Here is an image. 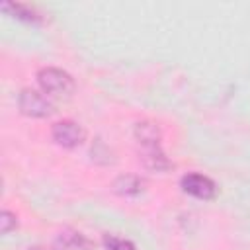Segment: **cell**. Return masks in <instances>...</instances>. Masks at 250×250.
Segmentation results:
<instances>
[{
  "label": "cell",
  "instance_id": "6da1fadb",
  "mask_svg": "<svg viewBox=\"0 0 250 250\" xmlns=\"http://www.w3.org/2000/svg\"><path fill=\"white\" fill-rule=\"evenodd\" d=\"M135 141L139 145V158L145 168L152 172H166L172 168V162L160 145V131L152 121L145 119L135 125Z\"/></svg>",
  "mask_w": 250,
  "mask_h": 250
},
{
  "label": "cell",
  "instance_id": "7a4b0ae2",
  "mask_svg": "<svg viewBox=\"0 0 250 250\" xmlns=\"http://www.w3.org/2000/svg\"><path fill=\"white\" fill-rule=\"evenodd\" d=\"M37 82L41 92L49 96H68L74 90V80L72 76L57 66H45L37 72Z\"/></svg>",
  "mask_w": 250,
  "mask_h": 250
},
{
  "label": "cell",
  "instance_id": "3957f363",
  "mask_svg": "<svg viewBox=\"0 0 250 250\" xmlns=\"http://www.w3.org/2000/svg\"><path fill=\"white\" fill-rule=\"evenodd\" d=\"M18 105H20V111L27 117H49L55 111V105L45 96V92L33 90V88H23L20 92Z\"/></svg>",
  "mask_w": 250,
  "mask_h": 250
},
{
  "label": "cell",
  "instance_id": "277c9868",
  "mask_svg": "<svg viewBox=\"0 0 250 250\" xmlns=\"http://www.w3.org/2000/svg\"><path fill=\"white\" fill-rule=\"evenodd\" d=\"M51 137H53V141L57 145H61L64 148H74V146L82 145L86 133H84L80 123H76L72 119H61V121L53 123Z\"/></svg>",
  "mask_w": 250,
  "mask_h": 250
},
{
  "label": "cell",
  "instance_id": "5b68a950",
  "mask_svg": "<svg viewBox=\"0 0 250 250\" xmlns=\"http://www.w3.org/2000/svg\"><path fill=\"white\" fill-rule=\"evenodd\" d=\"M180 186L182 189L191 195V197H197V199H213L217 195V186L215 182L209 178V176H203V174H197V172H191V174H186L182 180H180Z\"/></svg>",
  "mask_w": 250,
  "mask_h": 250
},
{
  "label": "cell",
  "instance_id": "8992f818",
  "mask_svg": "<svg viewBox=\"0 0 250 250\" xmlns=\"http://www.w3.org/2000/svg\"><path fill=\"white\" fill-rule=\"evenodd\" d=\"M92 242L78 230L64 229L55 238V250H90Z\"/></svg>",
  "mask_w": 250,
  "mask_h": 250
},
{
  "label": "cell",
  "instance_id": "52a82bcc",
  "mask_svg": "<svg viewBox=\"0 0 250 250\" xmlns=\"http://www.w3.org/2000/svg\"><path fill=\"white\" fill-rule=\"evenodd\" d=\"M145 186H146L145 178L137 174H123L113 182V191L125 197H135L145 191Z\"/></svg>",
  "mask_w": 250,
  "mask_h": 250
},
{
  "label": "cell",
  "instance_id": "ba28073f",
  "mask_svg": "<svg viewBox=\"0 0 250 250\" xmlns=\"http://www.w3.org/2000/svg\"><path fill=\"white\" fill-rule=\"evenodd\" d=\"M2 12L18 18V20H23V21H29V23H39L41 21V16L27 4H20V2H2L0 6Z\"/></svg>",
  "mask_w": 250,
  "mask_h": 250
},
{
  "label": "cell",
  "instance_id": "9c48e42d",
  "mask_svg": "<svg viewBox=\"0 0 250 250\" xmlns=\"http://www.w3.org/2000/svg\"><path fill=\"white\" fill-rule=\"evenodd\" d=\"M104 246L107 250H137L131 240L117 234H104Z\"/></svg>",
  "mask_w": 250,
  "mask_h": 250
},
{
  "label": "cell",
  "instance_id": "30bf717a",
  "mask_svg": "<svg viewBox=\"0 0 250 250\" xmlns=\"http://www.w3.org/2000/svg\"><path fill=\"white\" fill-rule=\"evenodd\" d=\"M0 229H2L4 234H8L12 229H16V215H14L12 211L4 209V211L0 213Z\"/></svg>",
  "mask_w": 250,
  "mask_h": 250
},
{
  "label": "cell",
  "instance_id": "8fae6325",
  "mask_svg": "<svg viewBox=\"0 0 250 250\" xmlns=\"http://www.w3.org/2000/svg\"><path fill=\"white\" fill-rule=\"evenodd\" d=\"M29 250H45V248H39V246H33V248H29Z\"/></svg>",
  "mask_w": 250,
  "mask_h": 250
}]
</instances>
